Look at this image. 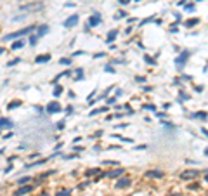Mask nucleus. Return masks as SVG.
Masks as SVG:
<instances>
[{
  "mask_svg": "<svg viewBox=\"0 0 208 196\" xmlns=\"http://www.w3.org/2000/svg\"><path fill=\"white\" fill-rule=\"evenodd\" d=\"M33 30H35V26H28V28H24V30H21V31L9 33V35L2 37V42H7V40H12V38H23L24 35H30V33H33Z\"/></svg>",
  "mask_w": 208,
  "mask_h": 196,
  "instance_id": "nucleus-1",
  "label": "nucleus"
},
{
  "mask_svg": "<svg viewBox=\"0 0 208 196\" xmlns=\"http://www.w3.org/2000/svg\"><path fill=\"white\" fill-rule=\"evenodd\" d=\"M45 111H47L49 115H56V113H61V111H62V108H61V104H59L57 101H52V102H49V104L45 106Z\"/></svg>",
  "mask_w": 208,
  "mask_h": 196,
  "instance_id": "nucleus-2",
  "label": "nucleus"
},
{
  "mask_svg": "<svg viewBox=\"0 0 208 196\" xmlns=\"http://www.w3.org/2000/svg\"><path fill=\"white\" fill-rule=\"evenodd\" d=\"M189 56H191V52L189 50H182L177 58H175V64L179 66V68H182L186 62H187V59H189Z\"/></svg>",
  "mask_w": 208,
  "mask_h": 196,
  "instance_id": "nucleus-3",
  "label": "nucleus"
},
{
  "mask_svg": "<svg viewBox=\"0 0 208 196\" xmlns=\"http://www.w3.org/2000/svg\"><path fill=\"white\" fill-rule=\"evenodd\" d=\"M199 174H201L199 170H194V168H187V170H184V172L180 174V179H182V180H191V179L198 177Z\"/></svg>",
  "mask_w": 208,
  "mask_h": 196,
  "instance_id": "nucleus-4",
  "label": "nucleus"
},
{
  "mask_svg": "<svg viewBox=\"0 0 208 196\" xmlns=\"http://www.w3.org/2000/svg\"><path fill=\"white\" fill-rule=\"evenodd\" d=\"M78 21H80L78 14H73V16H70V18H66V19L62 21V26H64L66 30H70V28L76 26V23H78Z\"/></svg>",
  "mask_w": 208,
  "mask_h": 196,
  "instance_id": "nucleus-5",
  "label": "nucleus"
},
{
  "mask_svg": "<svg viewBox=\"0 0 208 196\" xmlns=\"http://www.w3.org/2000/svg\"><path fill=\"white\" fill-rule=\"evenodd\" d=\"M130 186H132V179H128V177H121V179H118L116 184H114L116 189H125V187H130Z\"/></svg>",
  "mask_w": 208,
  "mask_h": 196,
  "instance_id": "nucleus-6",
  "label": "nucleus"
},
{
  "mask_svg": "<svg viewBox=\"0 0 208 196\" xmlns=\"http://www.w3.org/2000/svg\"><path fill=\"white\" fill-rule=\"evenodd\" d=\"M33 191V186H21L18 191L14 193V196H24V195H30Z\"/></svg>",
  "mask_w": 208,
  "mask_h": 196,
  "instance_id": "nucleus-7",
  "label": "nucleus"
},
{
  "mask_svg": "<svg viewBox=\"0 0 208 196\" xmlns=\"http://www.w3.org/2000/svg\"><path fill=\"white\" fill-rule=\"evenodd\" d=\"M101 21H102V18H101V14H94V16H90L89 18V26L90 28H94V26H97V24H101Z\"/></svg>",
  "mask_w": 208,
  "mask_h": 196,
  "instance_id": "nucleus-8",
  "label": "nucleus"
},
{
  "mask_svg": "<svg viewBox=\"0 0 208 196\" xmlns=\"http://www.w3.org/2000/svg\"><path fill=\"white\" fill-rule=\"evenodd\" d=\"M146 177H149V179H161L163 177V172L158 168V170H148L146 172Z\"/></svg>",
  "mask_w": 208,
  "mask_h": 196,
  "instance_id": "nucleus-9",
  "label": "nucleus"
},
{
  "mask_svg": "<svg viewBox=\"0 0 208 196\" xmlns=\"http://www.w3.org/2000/svg\"><path fill=\"white\" fill-rule=\"evenodd\" d=\"M0 127H2L4 130H9V129H12V121H11L9 118L2 116V118H0Z\"/></svg>",
  "mask_w": 208,
  "mask_h": 196,
  "instance_id": "nucleus-10",
  "label": "nucleus"
},
{
  "mask_svg": "<svg viewBox=\"0 0 208 196\" xmlns=\"http://www.w3.org/2000/svg\"><path fill=\"white\" fill-rule=\"evenodd\" d=\"M50 61V54H40L35 58V62L37 64H42V62H49Z\"/></svg>",
  "mask_w": 208,
  "mask_h": 196,
  "instance_id": "nucleus-11",
  "label": "nucleus"
},
{
  "mask_svg": "<svg viewBox=\"0 0 208 196\" xmlns=\"http://www.w3.org/2000/svg\"><path fill=\"white\" fill-rule=\"evenodd\" d=\"M24 43H26V40H24V38H18L16 42H14V43H12V45H11V49H12V50L23 49V47H24Z\"/></svg>",
  "mask_w": 208,
  "mask_h": 196,
  "instance_id": "nucleus-12",
  "label": "nucleus"
},
{
  "mask_svg": "<svg viewBox=\"0 0 208 196\" xmlns=\"http://www.w3.org/2000/svg\"><path fill=\"white\" fill-rule=\"evenodd\" d=\"M123 168H114V170H109V172H106V177H120L123 175Z\"/></svg>",
  "mask_w": 208,
  "mask_h": 196,
  "instance_id": "nucleus-13",
  "label": "nucleus"
},
{
  "mask_svg": "<svg viewBox=\"0 0 208 196\" xmlns=\"http://www.w3.org/2000/svg\"><path fill=\"white\" fill-rule=\"evenodd\" d=\"M116 35H118V30H111V31L108 33V37H106V43H113V40L116 38Z\"/></svg>",
  "mask_w": 208,
  "mask_h": 196,
  "instance_id": "nucleus-14",
  "label": "nucleus"
},
{
  "mask_svg": "<svg viewBox=\"0 0 208 196\" xmlns=\"http://www.w3.org/2000/svg\"><path fill=\"white\" fill-rule=\"evenodd\" d=\"M49 30H50V28H49V26H47V24H42V26H40V28H38V38H40V37H43V35H47V33H49Z\"/></svg>",
  "mask_w": 208,
  "mask_h": 196,
  "instance_id": "nucleus-15",
  "label": "nucleus"
},
{
  "mask_svg": "<svg viewBox=\"0 0 208 196\" xmlns=\"http://www.w3.org/2000/svg\"><path fill=\"white\" fill-rule=\"evenodd\" d=\"M99 113H108V106H102V108H97V109H92L89 115L90 116H95V115H99Z\"/></svg>",
  "mask_w": 208,
  "mask_h": 196,
  "instance_id": "nucleus-16",
  "label": "nucleus"
},
{
  "mask_svg": "<svg viewBox=\"0 0 208 196\" xmlns=\"http://www.w3.org/2000/svg\"><path fill=\"white\" fill-rule=\"evenodd\" d=\"M199 23V18H192V19H187L184 24H186V28H192V26H196Z\"/></svg>",
  "mask_w": 208,
  "mask_h": 196,
  "instance_id": "nucleus-17",
  "label": "nucleus"
},
{
  "mask_svg": "<svg viewBox=\"0 0 208 196\" xmlns=\"http://www.w3.org/2000/svg\"><path fill=\"white\" fill-rule=\"evenodd\" d=\"M31 180V177L26 175V177H19L18 180H16V184H19V186H26V182H30Z\"/></svg>",
  "mask_w": 208,
  "mask_h": 196,
  "instance_id": "nucleus-18",
  "label": "nucleus"
},
{
  "mask_svg": "<svg viewBox=\"0 0 208 196\" xmlns=\"http://www.w3.org/2000/svg\"><path fill=\"white\" fill-rule=\"evenodd\" d=\"M192 116H194V118H199V120H207L208 115L205 113V111H196V113H194Z\"/></svg>",
  "mask_w": 208,
  "mask_h": 196,
  "instance_id": "nucleus-19",
  "label": "nucleus"
},
{
  "mask_svg": "<svg viewBox=\"0 0 208 196\" xmlns=\"http://www.w3.org/2000/svg\"><path fill=\"white\" fill-rule=\"evenodd\" d=\"M142 109H144V111H153V113H156V111H158L154 104H144V106H142Z\"/></svg>",
  "mask_w": 208,
  "mask_h": 196,
  "instance_id": "nucleus-20",
  "label": "nucleus"
},
{
  "mask_svg": "<svg viewBox=\"0 0 208 196\" xmlns=\"http://www.w3.org/2000/svg\"><path fill=\"white\" fill-rule=\"evenodd\" d=\"M95 174H101V170H99V168H89V170H85V175L87 177L95 175Z\"/></svg>",
  "mask_w": 208,
  "mask_h": 196,
  "instance_id": "nucleus-21",
  "label": "nucleus"
},
{
  "mask_svg": "<svg viewBox=\"0 0 208 196\" xmlns=\"http://www.w3.org/2000/svg\"><path fill=\"white\" fill-rule=\"evenodd\" d=\"M61 94H62V85H56V89H54L52 96H54V97H59Z\"/></svg>",
  "mask_w": 208,
  "mask_h": 196,
  "instance_id": "nucleus-22",
  "label": "nucleus"
},
{
  "mask_svg": "<svg viewBox=\"0 0 208 196\" xmlns=\"http://www.w3.org/2000/svg\"><path fill=\"white\" fill-rule=\"evenodd\" d=\"M179 97H180L179 101L182 102V101H189V99H191V96H189V94H186L184 90H180V92H179Z\"/></svg>",
  "mask_w": 208,
  "mask_h": 196,
  "instance_id": "nucleus-23",
  "label": "nucleus"
},
{
  "mask_svg": "<svg viewBox=\"0 0 208 196\" xmlns=\"http://www.w3.org/2000/svg\"><path fill=\"white\" fill-rule=\"evenodd\" d=\"M18 106H21V99H18V101H12V102L7 106V109L11 111V109H14V108H18Z\"/></svg>",
  "mask_w": 208,
  "mask_h": 196,
  "instance_id": "nucleus-24",
  "label": "nucleus"
},
{
  "mask_svg": "<svg viewBox=\"0 0 208 196\" xmlns=\"http://www.w3.org/2000/svg\"><path fill=\"white\" fill-rule=\"evenodd\" d=\"M71 61H73L71 58H61V59H59V62H61L62 66H70V64H71Z\"/></svg>",
  "mask_w": 208,
  "mask_h": 196,
  "instance_id": "nucleus-25",
  "label": "nucleus"
},
{
  "mask_svg": "<svg viewBox=\"0 0 208 196\" xmlns=\"http://www.w3.org/2000/svg\"><path fill=\"white\" fill-rule=\"evenodd\" d=\"M104 71H106V73H111V75H113V73H116V71H114V68H113V64H106V66H104Z\"/></svg>",
  "mask_w": 208,
  "mask_h": 196,
  "instance_id": "nucleus-26",
  "label": "nucleus"
},
{
  "mask_svg": "<svg viewBox=\"0 0 208 196\" xmlns=\"http://www.w3.org/2000/svg\"><path fill=\"white\" fill-rule=\"evenodd\" d=\"M144 61H146L148 64H151V66H154V64H156V61H154V59H153L151 56H148V54L144 56Z\"/></svg>",
  "mask_w": 208,
  "mask_h": 196,
  "instance_id": "nucleus-27",
  "label": "nucleus"
},
{
  "mask_svg": "<svg viewBox=\"0 0 208 196\" xmlns=\"http://www.w3.org/2000/svg\"><path fill=\"white\" fill-rule=\"evenodd\" d=\"M37 42H38V35H31V37H30V45H33V47H35V45H37Z\"/></svg>",
  "mask_w": 208,
  "mask_h": 196,
  "instance_id": "nucleus-28",
  "label": "nucleus"
},
{
  "mask_svg": "<svg viewBox=\"0 0 208 196\" xmlns=\"http://www.w3.org/2000/svg\"><path fill=\"white\" fill-rule=\"evenodd\" d=\"M56 196H71V189H64V191H59Z\"/></svg>",
  "mask_w": 208,
  "mask_h": 196,
  "instance_id": "nucleus-29",
  "label": "nucleus"
},
{
  "mask_svg": "<svg viewBox=\"0 0 208 196\" xmlns=\"http://www.w3.org/2000/svg\"><path fill=\"white\" fill-rule=\"evenodd\" d=\"M18 62H21V58H16V59H12V61H9V62H7V66L11 68V66H16Z\"/></svg>",
  "mask_w": 208,
  "mask_h": 196,
  "instance_id": "nucleus-30",
  "label": "nucleus"
},
{
  "mask_svg": "<svg viewBox=\"0 0 208 196\" xmlns=\"http://www.w3.org/2000/svg\"><path fill=\"white\" fill-rule=\"evenodd\" d=\"M125 16H127V12H125V11H118V14L114 16V19H121V18H125Z\"/></svg>",
  "mask_w": 208,
  "mask_h": 196,
  "instance_id": "nucleus-31",
  "label": "nucleus"
},
{
  "mask_svg": "<svg viewBox=\"0 0 208 196\" xmlns=\"http://www.w3.org/2000/svg\"><path fill=\"white\" fill-rule=\"evenodd\" d=\"M64 127H66V121H64V120L57 121V130H64Z\"/></svg>",
  "mask_w": 208,
  "mask_h": 196,
  "instance_id": "nucleus-32",
  "label": "nucleus"
},
{
  "mask_svg": "<svg viewBox=\"0 0 208 196\" xmlns=\"http://www.w3.org/2000/svg\"><path fill=\"white\" fill-rule=\"evenodd\" d=\"M154 116H156V118H161V120H165V118H167V113H163V111H156V113H154Z\"/></svg>",
  "mask_w": 208,
  "mask_h": 196,
  "instance_id": "nucleus-33",
  "label": "nucleus"
},
{
  "mask_svg": "<svg viewBox=\"0 0 208 196\" xmlns=\"http://www.w3.org/2000/svg\"><path fill=\"white\" fill-rule=\"evenodd\" d=\"M82 71H83L82 68H78V70H76V80H82V78H83V73H82Z\"/></svg>",
  "mask_w": 208,
  "mask_h": 196,
  "instance_id": "nucleus-34",
  "label": "nucleus"
},
{
  "mask_svg": "<svg viewBox=\"0 0 208 196\" xmlns=\"http://www.w3.org/2000/svg\"><path fill=\"white\" fill-rule=\"evenodd\" d=\"M161 125H163L165 129H175V125H172V123H168V121H165V120L161 121Z\"/></svg>",
  "mask_w": 208,
  "mask_h": 196,
  "instance_id": "nucleus-35",
  "label": "nucleus"
},
{
  "mask_svg": "<svg viewBox=\"0 0 208 196\" xmlns=\"http://www.w3.org/2000/svg\"><path fill=\"white\" fill-rule=\"evenodd\" d=\"M186 11H187V12H192V11H194V4H186Z\"/></svg>",
  "mask_w": 208,
  "mask_h": 196,
  "instance_id": "nucleus-36",
  "label": "nucleus"
},
{
  "mask_svg": "<svg viewBox=\"0 0 208 196\" xmlns=\"http://www.w3.org/2000/svg\"><path fill=\"white\" fill-rule=\"evenodd\" d=\"M102 165H118V161H111V160H106V161H102Z\"/></svg>",
  "mask_w": 208,
  "mask_h": 196,
  "instance_id": "nucleus-37",
  "label": "nucleus"
},
{
  "mask_svg": "<svg viewBox=\"0 0 208 196\" xmlns=\"http://www.w3.org/2000/svg\"><path fill=\"white\" fill-rule=\"evenodd\" d=\"M151 21H154V18H148V19H144V21H141V26H144V24H146V23H151Z\"/></svg>",
  "mask_w": 208,
  "mask_h": 196,
  "instance_id": "nucleus-38",
  "label": "nucleus"
},
{
  "mask_svg": "<svg viewBox=\"0 0 208 196\" xmlns=\"http://www.w3.org/2000/svg\"><path fill=\"white\" fill-rule=\"evenodd\" d=\"M11 170H12V165H11V163H9V165H7V167H5V168H4V174H9V172H11Z\"/></svg>",
  "mask_w": 208,
  "mask_h": 196,
  "instance_id": "nucleus-39",
  "label": "nucleus"
},
{
  "mask_svg": "<svg viewBox=\"0 0 208 196\" xmlns=\"http://www.w3.org/2000/svg\"><path fill=\"white\" fill-rule=\"evenodd\" d=\"M170 31H172V33H177V31H179L177 24H172V26H170Z\"/></svg>",
  "mask_w": 208,
  "mask_h": 196,
  "instance_id": "nucleus-40",
  "label": "nucleus"
},
{
  "mask_svg": "<svg viewBox=\"0 0 208 196\" xmlns=\"http://www.w3.org/2000/svg\"><path fill=\"white\" fill-rule=\"evenodd\" d=\"M101 58H106V54H102V52H97L94 56V59H101Z\"/></svg>",
  "mask_w": 208,
  "mask_h": 196,
  "instance_id": "nucleus-41",
  "label": "nucleus"
},
{
  "mask_svg": "<svg viewBox=\"0 0 208 196\" xmlns=\"http://www.w3.org/2000/svg\"><path fill=\"white\" fill-rule=\"evenodd\" d=\"M135 82H139V83H144V82H146V78H144V77H135Z\"/></svg>",
  "mask_w": 208,
  "mask_h": 196,
  "instance_id": "nucleus-42",
  "label": "nucleus"
},
{
  "mask_svg": "<svg viewBox=\"0 0 208 196\" xmlns=\"http://www.w3.org/2000/svg\"><path fill=\"white\" fill-rule=\"evenodd\" d=\"M116 99H118V97H108V104H114Z\"/></svg>",
  "mask_w": 208,
  "mask_h": 196,
  "instance_id": "nucleus-43",
  "label": "nucleus"
},
{
  "mask_svg": "<svg viewBox=\"0 0 208 196\" xmlns=\"http://www.w3.org/2000/svg\"><path fill=\"white\" fill-rule=\"evenodd\" d=\"M35 111H37L38 115H42V113H43V108H40V106H35Z\"/></svg>",
  "mask_w": 208,
  "mask_h": 196,
  "instance_id": "nucleus-44",
  "label": "nucleus"
},
{
  "mask_svg": "<svg viewBox=\"0 0 208 196\" xmlns=\"http://www.w3.org/2000/svg\"><path fill=\"white\" fill-rule=\"evenodd\" d=\"M127 127H128L127 123H118V125H116V129H127Z\"/></svg>",
  "mask_w": 208,
  "mask_h": 196,
  "instance_id": "nucleus-45",
  "label": "nucleus"
},
{
  "mask_svg": "<svg viewBox=\"0 0 208 196\" xmlns=\"http://www.w3.org/2000/svg\"><path fill=\"white\" fill-rule=\"evenodd\" d=\"M128 2H132V0H118V4H120V5H127Z\"/></svg>",
  "mask_w": 208,
  "mask_h": 196,
  "instance_id": "nucleus-46",
  "label": "nucleus"
},
{
  "mask_svg": "<svg viewBox=\"0 0 208 196\" xmlns=\"http://www.w3.org/2000/svg\"><path fill=\"white\" fill-rule=\"evenodd\" d=\"M82 54H85V52H83V50H76V52L73 54V56H71V58H76V56H82Z\"/></svg>",
  "mask_w": 208,
  "mask_h": 196,
  "instance_id": "nucleus-47",
  "label": "nucleus"
},
{
  "mask_svg": "<svg viewBox=\"0 0 208 196\" xmlns=\"http://www.w3.org/2000/svg\"><path fill=\"white\" fill-rule=\"evenodd\" d=\"M66 113L71 115V113H73V106H68V108H66Z\"/></svg>",
  "mask_w": 208,
  "mask_h": 196,
  "instance_id": "nucleus-48",
  "label": "nucleus"
},
{
  "mask_svg": "<svg viewBox=\"0 0 208 196\" xmlns=\"http://www.w3.org/2000/svg\"><path fill=\"white\" fill-rule=\"evenodd\" d=\"M142 90H144V92H151L153 89H151V87H146V85H144V87H142Z\"/></svg>",
  "mask_w": 208,
  "mask_h": 196,
  "instance_id": "nucleus-49",
  "label": "nucleus"
},
{
  "mask_svg": "<svg viewBox=\"0 0 208 196\" xmlns=\"http://www.w3.org/2000/svg\"><path fill=\"white\" fill-rule=\"evenodd\" d=\"M146 148H148V146H146V144H141V146H137V148H135V149H146Z\"/></svg>",
  "mask_w": 208,
  "mask_h": 196,
  "instance_id": "nucleus-50",
  "label": "nucleus"
},
{
  "mask_svg": "<svg viewBox=\"0 0 208 196\" xmlns=\"http://www.w3.org/2000/svg\"><path fill=\"white\" fill-rule=\"evenodd\" d=\"M205 180L208 182V170H205Z\"/></svg>",
  "mask_w": 208,
  "mask_h": 196,
  "instance_id": "nucleus-51",
  "label": "nucleus"
},
{
  "mask_svg": "<svg viewBox=\"0 0 208 196\" xmlns=\"http://www.w3.org/2000/svg\"><path fill=\"white\" fill-rule=\"evenodd\" d=\"M201 132H203L205 136H208V130H207V129H201Z\"/></svg>",
  "mask_w": 208,
  "mask_h": 196,
  "instance_id": "nucleus-52",
  "label": "nucleus"
},
{
  "mask_svg": "<svg viewBox=\"0 0 208 196\" xmlns=\"http://www.w3.org/2000/svg\"><path fill=\"white\" fill-rule=\"evenodd\" d=\"M38 196H50V195H47V193H42V195H38Z\"/></svg>",
  "mask_w": 208,
  "mask_h": 196,
  "instance_id": "nucleus-53",
  "label": "nucleus"
},
{
  "mask_svg": "<svg viewBox=\"0 0 208 196\" xmlns=\"http://www.w3.org/2000/svg\"><path fill=\"white\" fill-rule=\"evenodd\" d=\"M205 155H207V156H208V148H207V149H205Z\"/></svg>",
  "mask_w": 208,
  "mask_h": 196,
  "instance_id": "nucleus-54",
  "label": "nucleus"
},
{
  "mask_svg": "<svg viewBox=\"0 0 208 196\" xmlns=\"http://www.w3.org/2000/svg\"><path fill=\"white\" fill-rule=\"evenodd\" d=\"M132 2H141V0H132Z\"/></svg>",
  "mask_w": 208,
  "mask_h": 196,
  "instance_id": "nucleus-55",
  "label": "nucleus"
},
{
  "mask_svg": "<svg viewBox=\"0 0 208 196\" xmlns=\"http://www.w3.org/2000/svg\"><path fill=\"white\" fill-rule=\"evenodd\" d=\"M172 196H179V195H172Z\"/></svg>",
  "mask_w": 208,
  "mask_h": 196,
  "instance_id": "nucleus-56",
  "label": "nucleus"
},
{
  "mask_svg": "<svg viewBox=\"0 0 208 196\" xmlns=\"http://www.w3.org/2000/svg\"><path fill=\"white\" fill-rule=\"evenodd\" d=\"M198 2H203V0H198Z\"/></svg>",
  "mask_w": 208,
  "mask_h": 196,
  "instance_id": "nucleus-57",
  "label": "nucleus"
}]
</instances>
